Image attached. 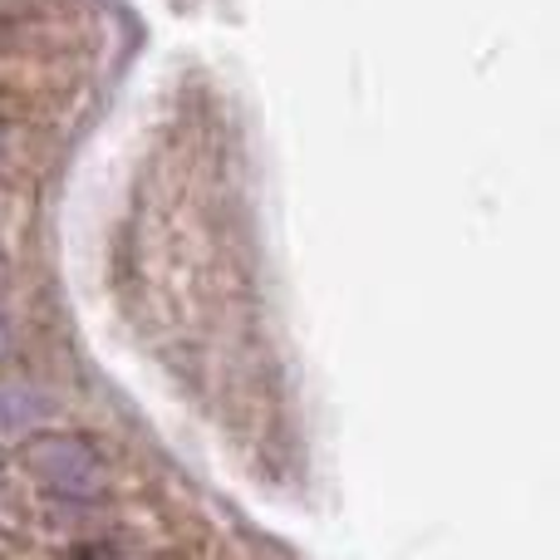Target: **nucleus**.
<instances>
[{"label": "nucleus", "mask_w": 560, "mask_h": 560, "mask_svg": "<svg viewBox=\"0 0 560 560\" xmlns=\"http://www.w3.org/2000/svg\"><path fill=\"white\" fill-rule=\"evenodd\" d=\"M30 457L65 497H89L98 487V457L79 438H39V443H30Z\"/></svg>", "instance_id": "obj_1"}]
</instances>
